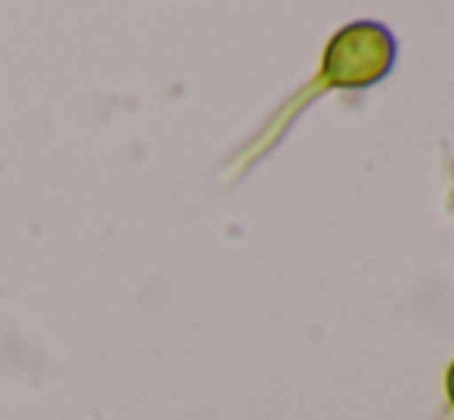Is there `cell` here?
<instances>
[{"label":"cell","mask_w":454,"mask_h":420,"mask_svg":"<svg viewBox=\"0 0 454 420\" xmlns=\"http://www.w3.org/2000/svg\"><path fill=\"white\" fill-rule=\"evenodd\" d=\"M449 399H451V405H454V365L449 368Z\"/></svg>","instance_id":"obj_2"},{"label":"cell","mask_w":454,"mask_h":420,"mask_svg":"<svg viewBox=\"0 0 454 420\" xmlns=\"http://www.w3.org/2000/svg\"><path fill=\"white\" fill-rule=\"evenodd\" d=\"M395 41L393 31L377 22H353L331 37L325 50L322 87L364 90L393 72Z\"/></svg>","instance_id":"obj_1"}]
</instances>
